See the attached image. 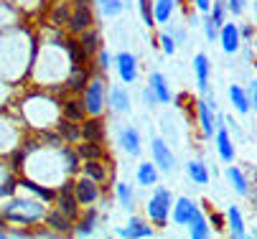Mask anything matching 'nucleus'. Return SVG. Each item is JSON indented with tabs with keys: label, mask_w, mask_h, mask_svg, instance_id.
<instances>
[{
	"label": "nucleus",
	"mask_w": 257,
	"mask_h": 239,
	"mask_svg": "<svg viewBox=\"0 0 257 239\" xmlns=\"http://www.w3.org/2000/svg\"><path fill=\"white\" fill-rule=\"evenodd\" d=\"M186 170H189V176H191V181H196V183H209V173H206V165L201 163V160H191L189 165H186Z\"/></svg>",
	"instance_id": "aec40b11"
},
{
	"label": "nucleus",
	"mask_w": 257,
	"mask_h": 239,
	"mask_svg": "<svg viewBox=\"0 0 257 239\" xmlns=\"http://www.w3.org/2000/svg\"><path fill=\"white\" fill-rule=\"evenodd\" d=\"M77 191L71 193V183H66V186H61V191H59V196H56V203H59V211L61 214H66L69 219H74L77 216Z\"/></svg>",
	"instance_id": "423d86ee"
},
{
	"label": "nucleus",
	"mask_w": 257,
	"mask_h": 239,
	"mask_svg": "<svg viewBox=\"0 0 257 239\" xmlns=\"http://www.w3.org/2000/svg\"><path fill=\"white\" fill-rule=\"evenodd\" d=\"M97 181L94 178H82L79 183H74V191H77V198H79V203H92L94 198H97V186H94Z\"/></svg>",
	"instance_id": "9d476101"
},
{
	"label": "nucleus",
	"mask_w": 257,
	"mask_h": 239,
	"mask_svg": "<svg viewBox=\"0 0 257 239\" xmlns=\"http://www.w3.org/2000/svg\"><path fill=\"white\" fill-rule=\"evenodd\" d=\"M109 107H112L115 112H127L130 107V97L122 87H112L109 89Z\"/></svg>",
	"instance_id": "f8f14e48"
},
{
	"label": "nucleus",
	"mask_w": 257,
	"mask_h": 239,
	"mask_svg": "<svg viewBox=\"0 0 257 239\" xmlns=\"http://www.w3.org/2000/svg\"><path fill=\"white\" fill-rule=\"evenodd\" d=\"M94 226H97V214H94V211H89V214L84 216V221L77 226V234H79V236H87V234H92V231H94Z\"/></svg>",
	"instance_id": "c756f323"
},
{
	"label": "nucleus",
	"mask_w": 257,
	"mask_h": 239,
	"mask_svg": "<svg viewBox=\"0 0 257 239\" xmlns=\"http://www.w3.org/2000/svg\"><path fill=\"white\" fill-rule=\"evenodd\" d=\"M199 117H201V127H204V135H214V115H211V105L206 99L199 102Z\"/></svg>",
	"instance_id": "2eb2a0df"
},
{
	"label": "nucleus",
	"mask_w": 257,
	"mask_h": 239,
	"mask_svg": "<svg viewBox=\"0 0 257 239\" xmlns=\"http://www.w3.org/2000/svg\"><path fill=\"white\" fill-rule=\"evenodd\" d=\"M194 3H196V8H199L201 13H206V11L211 8V3H214V0H194Z\"/></svg>",
	"instance_id": "49530a36"
},
{
	"label": "nucleus",
	"mask_w": 257,
	"mask_h": 239,
	"mask_svg": "<svg viewBox=\"0 0 257 239\" xmlns=\"http://www.w3.org/2000/svg\"><path fill=\"white\" fill-rule=\"evenodd\" d=\"M196 214H199V209H196L194 201H189V198H178L176 201V206H173V221L176 224H189Z\"/></svg>",
	"instance_id": "0eeeda50"
},
{
	"label": "nucleus",
	"mask_w": 257,
	"mask_h": 239,
	"mask_svg": "<svg viewBox=\"0 0 257 239\" xmlns=\"http://www.w3.org/2000/svg\"><path fill=\"white\" fill-rule=\"evenodd\" d=\"M102 107H104V84L99 79H92L84 92V110L89 115H99Z\"/></svg>",
	"instance_id": "7ed1b4c3"
},
{
	"label": "nucleus",
	"mask_w": 257,
	"mask_h": 239,
	"mask_svg": "<svg viewBox=\"0 0 257 239\" xmlns=\"http://www.w3.org/2000/svg\"><path fill=\"white\" fill-rule=\"evenodd\" d=\"M227 6H229V11H232L234 16H239V13L244 11V0H227Z\"/></svg>",
	"instance_id": "a18cd8bd"
},
{
	"label": "nucleus",
	"mask_w": 257,
	"mask_h": 239,
	"mask_svg": "<svg viewBox=\"0 0 257 239\" xmlns=\"http://www.w3.org/2000/svg\"><path fill=\"white\" fill-rule=\"evenodd\" d=\"M143 99H145V105H148V107H153V105H158V102H161L153 87H148V89H145V92H143Z\"/></svg>",
	"instance_id": "a19ab883"
},
{
	"label": "nucleus",
	"mask_w": 257,
	"mask_h": 239,
	"mask_svg": "<svg viewBox=\"0 0 257 239\" xmlns=\"http://www.w3.org/2000/svg\"><path fill=\"white\" fill-rule=\"evenodd\" d=\"M229 99H232V105H234L239 112H247V110H249V99H247V94L242 92V87L232 84V87H229Z\"/></svg>",
	"instance_id": "4be33fe9"
},
{
	"label": "nucleus",
	"mask_w": 257,
	"mask_h": 239,
	"mask_svg": "<svg viewBox=\"0 0 257 239\" xmlns=\"http://www.w3.org/2000/svg\"><path fill=\"white\" fill-rule=\"evenodd\" d=\"M227 176H229V181H232L234 191H237L239 196H247V181H244V176H242V170L232 165V168L227 170Z\"/></svg>",
	"instance_id": "b1692460"
},
{
	"label": "nucleus",
	"mask_w": 257,
	"mask_h": 239,
	"mask_svg": "<svg viewBox=\"0 0 257 239\" xmlns=\"http://www.w3.org/2000/svg\"><path fill=\"white\" fill-rule=\"evenodd\" d=\"M227 219H229V229H232V236H244V221H242V214L237 206H229L227 211Z\"/></svg>",
	"instance_id": "a211bd4d"
},
{
	"label": "nucleus",
	"mask_w": 257,
	"mask_h": 239,
	"mask_svg": "<svg viewBox=\"0 0 257 239\" xmlns=\"http://www.w3.org/2000/svg\"><path fill=\"white\" fill-rule=\"evenodd\" d=\"M227 3H224V0H214V8H211V21L216 23V26H224V13H227Z\"/></svg>",
	"instance_id": "bb28decb"
},
{
	"label": "nucleus",
	"mask_w": 257,
	"mask_h": 239,
	"mask_svg": "<svg viewBox=\"0 0 257 239\" xmlns=\"http://www.w3.org/2000/svg\"><path fill=\"white\" fill-rule=\"evenodd\" d=\"M194 72H196V84L199 89H206L209 87V59L204 54H196L194 59Z\"/></svg>",
	"instance_id": "9b49d317"
},
{
	"label": "nucleus",
	"mask_w": 257,
	"mask_h": 239,
	"mask_svg": "<svg viewBox=\"0 0 257 239\" xmlns=\"http://www.w3.org/2000/svg\"><path fill=\"white\" fill-rule=\"evenodd\" d=\"M153 160H156V165H158L161 170H166V173L176 168V158H173L171 148H168L161 138H153Z\"/></svg>",
	"instance_id": "39448f33"
},
{
	"label": "nucleus",
	"mask_w": 257,
	"mask_h": 239,
	"mask_svg": "<svg viewBox=\"0 0 257 239\" xmlns=\"http://www.w3.org/2000/svg\"><path fill=\"white\" fill-rule=\"evenodd\" d=\"M239 36H242V31L234 23H224L222 26V33H219V39H222V49L227 54H234L239 49Z\"/></svg>",
	"instance_id": "6e6552de"
},
{
	"label": "nucleus",
	"mask_w": 257,
	"mask_h": 239,
	"mask_svg": "<svg viewBox=\"0 0 257 239\" xmlns=\"http://www.w3.org/2000/svg\"><path fill=\"white\" fill-rule=\"evenodd\" d=\"M49 224H51L54 229H59V231H69V229H71V219H69L66 214H61L59 209L49 214Z\"/></svg>",
	"instance_id": "393cba45"
},
{
	"label": "nucleus",
	"mask_w": 257,
	"mask_h": 239,
	"mask_svg": "<svg viewBox=\"0 0 257 239\" xmlns=\"http://www.w3.org/2000/svg\"><path fill=\"white\" fill-rule=\"evenodd\" d=\"M173 8H176V0H156V21L166 23L171 18Z\"/></svg>",
	"instance_id": "5701e85b"
},
{
	"label": "nucleus",
	"mask_w": 257,
	"mask_h": 239,
	"mask_svg": "<svg viewBox=\"0 0 257 239\" xmlns=\"http://www.w3.org/2000/svg\"><path fill=\"white\" fill-rule=\"evenodd\" d=\"M254 26H257V3H254Z\"/></svg>",
	"instance_id": "8fccbe9b"
},
{
	"label": "nucleus",
	"mask_w": 257,
	"mask_h": 239,
	"mask_svg": "<svg viewBox=\"0 0 257 239\" xmlns=\"http://www.w3.org/2000/svg\"><path fill=\"white\" fill-rule=\"evenodd\" d=\"M79 153L87 158V160H92V158H97L99 155V145H97V140H92V143H87V145H82L79 148Z\"/></svg>",
	"instance_id": "58836bf2"
},
{
	"label": "nucleus",
	"mask_w": 257,
	"mask_h": 239,
	"mask_svg": "<svg viewBox=\"0 0 257 239\" xmlns=\"http://www.w3.org/2000/svg\"><path fill=\"white\" fill-rule=\"evenodd\" d=\"M249 94H252V105H254V110H257V82L249 87Z\"/></svg>",
	"instance_id": "09e8293b"
},
{
	"label": "nucleus",
	"mask_w": 257,
	"mask_h": 239,
	"mask_svg": "<svg viewBox=\"0 0 257 239\" xmlns=\"http://www.w3.org/2000/svg\"><path fill=\"white\" fill-rule=\"evenodd\" d=\"M59 130H61V135H64L66 140H77L79 135H82V130L74 125V120H71V122H69V120H64V122L59 125Z\"/></svg>",
	"instance_id": "7c9ffc66"
},
{
	"label": "nucleus",
	"mask_w": 257,
	"mask_h": 239,
	"mask_svg": "<svg viewBox=\"0 0 257 239\" xmlns=\"http://www.w3.org/2000/svg\"><path fill=\"white\" fill-rule=\"evenodd\" d=\"M82 135H84L87 140H97L99 143L102 140V122H97V120L94 122H87L84 130H82Z\"/></svg>",
	"instance_id": "cd10ccee"
},
{
	"label": "nucleus",
	"mask_w": 257,
	"mask_h": 239,
	"mask_svg": "<svg viewBox=\"0 0 257 239\" xmlns=\"http://www.w3.org/2000/svg\"><path fill=\"white\" fill-rule=\"evenodd\" d=\"M120 145H122L125 153L138 155V153H140V132H138L135 127H125V130L120 132Z\"/></svg>",
	"instance_id": "1a4fd4ad"
},
{
	"label": "nucleus",
	"mask_w": 257,
	"mask_h": 239,
	"mask_svg": "<svg viewBox=\"0 0 257 239\" xmlns=\"http://www.w3.org/2000/svg\"><path fill=\"white\" fill-rule=\"evenodd\" d=\"M158 181V170L153 168V163H143L138 168V183L140 186H156Z\"/></svg>",
	"instance_id": "f3484780"
},
{
	"label": "nucleus",
	"mask_w": 257,
	"mask_h": 239,
	"mask_svg": "<svg viewBox=\"0 0 257 239\" xmlns=\"http://www.w3.org/2000/svg\"><path fill=\"white\" fill-rule=\"evenodd\" d=\"M216 28H219V26H216L211 18H206V21H204V33H206V39H209V41H214V39L219 36V31H216Z\"/></svg>",
	"instance_id": "ea45409f"
},
{
	"label": "nucleus",
	"mask_w": 257,
	"mask_h": 239,
	"mask_svg": "<svg viewBox=\"0 0 257 239\" xmlns=\"http://www.w3.org/2000/svg\"><path fill=\"white\" fill-rule=\"evenodd\" d=\"M107 66H109V56L102 51V54H99V69H107Z\"/></svg>",
	"instance_id": "de8ad7c7"
},
{
	"label": "nucleus",
	"mask_w": 257,
	"mask_h": 239,
	"mask_svg": "<svg viewBox=\"0 0 257 239\" xmlns=\"http://www.w3.org/2000/svg\"><path fill=\"white\" fill-rule=\"evenodd\" d=\"M64 115H66V120H79L82 117V107H79V102H69V105L64 107Z\"/></svg>",
	"instance_id": "e433bc0d"
},
{
	"label": "nucleus",
	"mask_w": 257,
	"mask_h": 239,
	"mask_svg": "<svg viewBox=\"0 0 257 239\" xmlns=\"http://www.w3.org/2000/svg\"><path fill=\"white\" fill-rule=\"evenodd\" d=\"M21 186H23V188H28V191H33V193H39L44 201H51V198H54V191H51V188H44V186L33 183V181H23Z\"/></svg>",
	"instance_id": "2f4dec72"
},
{
	"label": "nucleus",
	"mask_w": 257,
	"mask_h": 239,
	"mask_svg": "<svg viewBox=\"0 0 257 239\" xmlns=\"http://www.w3.org/2000/svg\"><path fill=\"white\" fill-rule=\"evenodd\" d=\"M115 61H117V74H120V79H122L125 84H133V82L138 79V61H135V56L127 54V51H122V54L115 56Z\"/></svg>",
	"instance_id": "20e7f679"
},
{
	"label": "nucleus",
	"mask_w": 257,
	"mask_h": 239,
	"mask_svg": "<svg viewBox=\"0 0 257 239\" xmlns=\"http://www.w3.org/2000/svg\"><path fill=\"white\" fill-rule=\"evenodd\" d=\"M161 44H163V51L166 54H173L176 51V44H173V39L168 36V33H163V36H161Z\"/></svg>",
	"instance_id": "c03bdc74"
},
{
	"label": "nucleus",
	"mask_w": 257,
	"mask_h": 239,
	"mask_svg": "<svg viewBox=\"0 0 257 239\" xmlns=\"http://www.w3.org/2000/svg\"><path fill=\"white\" fill-rule=\"evenodd\" d=\"M254 49H257V39H254Z\"/></svg>",
	"instance_id": "3c124183"
},
{
	"label": "nucleus",
	"mask_w": 257,
	"mask_h": 239,
	"mask_svg": "<svg viewBox=\"0 0 257 239\" xmlns=\"http://www.w3.org/2000/svg\"><path fill=\"white\" fill-rule=\"evenodd\" d=\"M97 6H99V11H102L104 16H117V13L122 11L120 0H97Z\"/></svg>",
	"instance_id": "c85d7f7f"
},
{
	"label": "nucleus",
	"mask_w": 257,
	"mask_h": 239,
	"mask_svg": "<svg viewBox=\"0 0 257 239\" xmlns=\"http://www.w3.org/2000/svg\"><path fill=\"white\" fill-rule=\"evenodd\" d=\"M84 173H87L89 178H94V181H102V178H104V170H102V165H99L97 160H87V163H84Z\"/></svg>",
	"instance_id": "72a5a7b5"
},
{
	"label": "nucleus",
	"mask_w": 257,
	"mask_h": 239,
	"mask_svg": "<svg viewBox=\"0 0 257 239\" xmlns=\"http://www.w3.org/2000/svg\"><path fill=\"white\" fill-rule=\"evenodd\" d=\"M216 150H219V155H222V160H227V163L234 160V145H232L229 135L224 130L216 132Z\"/></svg>",
	"instance_id": "ddd939ff"
},
{
	"label": "nucleus",
	"mask_w": 257,
	"mask_h": 239,
	"mask_svg": "<svg viewBox=\"0 0 257 239\" xmlns=\"http://www.w3.org/2000/svg\"><path fill=\"white\" fill-rule=\"evenodd\" d=\"M3 214H6L8 219H13V221L31 224V221H36V219L44 216V206H41L39 201H13V203H8V206H6Z\"/></svg>",
	"instance_id": "f257e3e1"
},
{
	"label": "nucleus",
	"mask_w": 257,
	"mask_h": 239,
	"mask_svg": "<svg viewBox=\"0 0 257 239\" xmlns=\"http://www.w3.org/2000/svg\"><path fill=\"white\" fill-rule=\"evenodd\" d=\"M189 236H194V239H204V236H209V226H206V219L201 216V211L189 221Z\"/></svg>",
	"instance_id": "6ab92c4d"
},
{
	"label": "nucleus",
	"mask_w": 257,
	"mask_h": 239,
	"mask_svg": "<svg viewBox=\"0 0 257 239\" xmlns=\"http://www.w3.org/2000/svg\"><path fill=\"white\" fill-rule=\"evenodd\" d=\"M66 51H69L71 66H79V64H82V59L87 56V54H84V49H79V44H74V41H71V44L66 46Z\"/></svg>",
	"instance_id": "f704fd0d"
},
{
	"label": "nucleus",
	"mask_w": 257,
	"mask_h": 239,
	"mask_svg": "<svg viewBox=\"0 0 257 239\" xmlns=\"http://www.w3.org/2000/svg\"><path fill=\"white\" fill-rule=\"evenodd\" d=\"M140 13H143V21H145V26H156L158 21H156V13H153V8H151V0H140Z\"/></svg>",
	"instance_id": "473e14b6"
},
{
	"label": "nucleus",
	"mask_w": 257,
	"mask_h": 239,
	"mask_svg": "<svg viewBox=\"0 0 257 239\" xmlns=\"http://www.w3.org/2000/svg\"><path fill=\"white\" fill-rule=\"evenodd\" d=\"M89 23H92V13H89V8H87V6H77L74 16L69 18V26H71V31H84Z\"/></svg>",
	"instance_id": "4468645a"
},
{
	"label": "nucleus",
	"mask_w": 257,
	"mask_h": 239,
	"mask_svg": "<svg viewBox=\"0 0 257 239\" xmlns=\"http://www.w3.org/2000/svg\"><path fill=\"white\" fill-rule=\"evenodd\" d=\"M117 198H120V203H122L125 209H133L135 206V193L130 191L127 183H117Z\"/></svg>",
	"instance_id": "a878e982"
},
{
	"label": "nucleus",
	"mask_w": 257,
	"mask_h": 239,
	"mask_svg": "<svg viewBox=\"0 0 257 239\" xmlns=\"http://www.w3.org/2000/svg\"><path fill=\"white\" fill-rule=\"evenodd\" d=\"M82 49H84V54H87V56L97 51V36H94V33H84V39H82Z\"/></svg>",
	"instance_id": "4c0bfd02"
},
{
	"label": "nucleus",
	"mask_w": 257,
	"mask_h": 239,
	"mask_svg": "<svg viewBox=\"0 0 257 239\" xmlns=\"http://www.w3.org/2000/svg\"><path fill=\"white\" fill-rule=\"evenodd\" d=\"M151 87L156 89V94H158V99L163 102V105H168V102H171V97H173V94H171V89H168V84H166V77L156 72V74L151 77Z\"/></svg>",
	"instance_id": "dca6fc26"
},
{
	"label": "nucleus",
	"mask_w": 257,
	"mask_h": 239,
	"mask_svg": "<svg viewBox=\"0 0 257 239\" xmlns=\"http://www.w3.org/2000/svg\"><path fill=\"white\" fill-rule=\"evenodd\" d=\"M16 191V181L8 178V173H3V196H11Z\"/></svg>",
	"instance_id": "79ce46f5"
},
{
	"label": "nucleus",
	"mask_w": 257,
	"mask_h": 239,
	"mask_svg": "<svg viewBox=\"0 0 257 239\" xmlns=\"http://www.w3.org/2000/svg\"><path fill=\"white\" fill-rule=\"evenodd\" d=\"M84 82H87V74L79 69V66H71V77H69V84L74 87V89H82V87H84Z\"/></svg>",
	"instance_id": "c9c22d12"
},
{
	"label": "nucleus",
	"mask_w": 257,
	"mask_h": 239,
	"mask_svg": "<svg viewBox=\"0 0 257 239\" xmlns=\"http://www.w3.org/2000/svg\"><path fill=\"white\" fill-rule=\"evenodd\" d=\"M171 206H173V198H171V193H168L166 188H156L153 198L148 201V216L153 219V224L163 226V224H166V219H168Z\"/></svg>",
	"instance_id": "f03ea898"
},
{
	"label": "nucleus",
	"mask_w": 257,
	"mask_h": 239,
	"mask_svg": "<svg viewBox=\"0 0 257 239\" xmlns=\"http://www.w3.org/2000/svg\"><path fill=\"white\" fill-rule=\"evenodd\" d=\"M61 153H64V158H66V163H69V165H66V170H74V168H77V155L71 153L69 148H64Z\"/></svg>",
	"instance_id": "37998d69"
},
{
	"label": "nucleus",
	"mask_w": 257,
	"mask_h": 239,
	"mask_svg": "<svg viewBox=\"0 0 257 239\" xmlns=\"http://www.w3.org/2000/svg\"><path fill=\"white\" fill-rule=\"evenodd\" d=\"M151 234H153V229L145 226V224L138 221V219H133V221L127 224V229H120V236H151Z\"/></svg>",
	"instance_id": "412c9836"
}]
</instances>
